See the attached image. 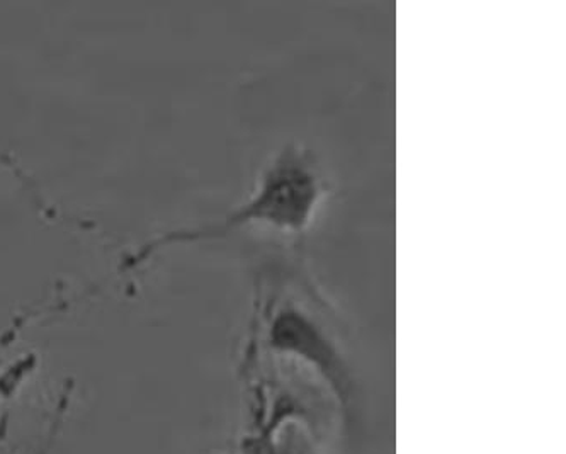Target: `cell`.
Here are the masks:
<instances>
[{"label":"cell","instance_id":"obj_1","mask_svg":"<svg viewBox=\"0 0 566 454\" xmlns=\"http://www.w3.org/2000/svg\"><path fill=\"white\" fill-rule=\"evenodd\" d=\"M328 189L331 182L312 151L300 144H286L264 163L249 198L207 232L252 222L283 232H305Z\"/></svg>","mask_w":566,"mask_h":454},{"label":"cell","instance_id":"obj_2","mask_svg":"<svg viewBox=\"0 0 566 454\" xmlns=\"http://www.w3.org/2000/svg\"><path fill=\"white\" fill-rule=\"evenodd\" d=\"M324 299L308 285L264 286L261 292V334L277 356L298 359L321 374L340 402L349 399L350 380L343 355L321 318Z\"/></svg>","mask_w":566,"mask_h":454},{"label":"cell","instance_id":"obj_3","mask_svg":"<svg viewBox=\"0 0 566 454\" xmlns=\"http://www.w3.org/2000/svg\"><path fill=\"white\" fill-rule=\"evenodd\" d=\"M63 414H65V409L56 410L55 418H53V421L50 422L43 441L38 444L36 450L33 451V454H49L50 451H52L53 443H55L56 437H59L60 429H62L63 425Z\"/></svg>","mask_w":566,"mask_h":454},{"label":"cell","instance_id":"obj_4","mask_svg":"<svg viewBox=\"0 0 566 454\" xmlns=\"http://www.w3.org/2000/svg\"><path fill=\"white\" fill-rule=\"evenodd\" d=\"M239 454H254V451H252V450L242 451V453H239Z\"/></svg>","mask_w":566,"mask_h":454}]
</instances>
